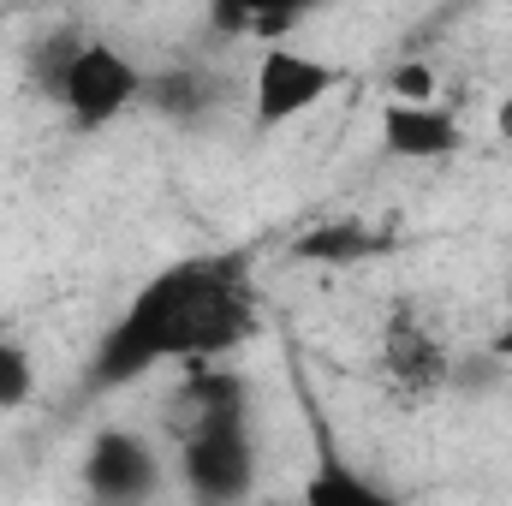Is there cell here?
<instances>
[{
  "instance_id": "6da1fadb",
  "label": "cell",
  "mask_w": 512,
  "mask_h": 506,
  "mask_svg": "<svg viewBox=\"0 0 512 506\" xmlns=\"http://www.w3.org/2000/svg\"><path fill=\"white\" fill-rule=\"evenodd\" d=\"M256 334V292L239 256H185L149 274L84 364V393H120L161 364H221Z\"/></svg>"
},
{
  "instance_id": "7a4b0ae2",
  "label": "cell",
  "mask_w": 512,
  "mask_h": 506,
  "mask_svg": "<svg viewBox=\"0 0 512 506\" xmlns=\"http://www.w3.org/2000/svg\"><path fill=\"white\" fill-rule=\"evenodd\" d=\"M179 411V477L185 495L233 506L256 489V429L251 387L221 364H191V381L173 399Z\"/></svg>"
},
{
  "instance_id": "3957f363",
  "label": "cell",
  "mask_w": 512,
  "mask_h": 506,
  "mask_svg": "<svg viewBox=\"0 0 512 506\" xmlns=\"http://www.w3.org/2000/svg\"><path fill=\"white\" fill-rule=\"evenodd\" d=\"M143 78H149V72L131 60L126 48L84 36V42L72 48L66 72L54 78L48 102H54L78 131H102V126H114L120 114H131V108L143 102Z\"/></svg>"
},
{
  "instance_id": "277c9868",
  "label": "cell",
  "mask_w": 512,
  "mask_h": 506,
  "mask_svg": "<svg viewBox=\"0 0 512 506\" xmlns=\"http://www.w3.org/2000/svg\"><path fill=\"white\" fill-rule=\"evenodd\" d=\"M334 90H340V72H334L322 54L268 42V48L256 54V66H251V126L256 131H280L286 120L322 108Z\"/></svg>"
},
{
  "instance_id": "5b68a950",
  "label": "cell",
  "mask_w": 512,
  "mask_h": 506,
  "mask_svg": "<svg viewBox=\"0 0 512 506\" xmlns=\"http://www.w3.org/2000/svg\"><path fill=\"white\" fill-rule=\"evenodd\" d=\"M84 489L96 501L137 506L161 495V453L149 435L137 429H96L90 453H84Z\"/></svg>"
},
{
  "instance_id": "8992f818",
  "label": "cell",
  "mask_w": 512,
  "mask_h": 506,
  "mask_svg": "<svg viewBox=\"0 0 512 506\" xmlns=\"http://www.w3.org/2000/svg\"><path fill=\"white\" fill-rule=\"evenodd\" d=\"M382 370L405 393H435L441 381H453V352L417 310H393L382 334Z\"/></svg>"
},
{
  "instance_id": "52a82bcc",
  "label": "cell",
  "mask_w": 512,
  "mask_h": 506,
  "mask_svg": "<svg viewBox=\"0 0 512 506\" xmlns=\"http://www.w3.org/2000/svg\"><path fill=\"white\" fill-rule=\"evenodd\" d=\"M382 143L399 161H453L465 149V126L441 102H387Z\"/></svg>"
},
{
  "instance_id": "ba28073f",
  "label": "cell",
  "mask_w": 512,
  "mask_h": 506,
  "mask_svg": "<svg viewBox=\"0 0 512 506\" xmlns=\"http://www.w3.org/2000/svg\"><path fill=\"white\" fill-rule=\"evenodd\" d=\"M393 239L376 233L370 221H358V215H340V221H316L310 233H298V245L292 256H304V262H322V268H352V262H370V256H382Z\"/></svg>"
},
{
  "instance_id": "9c48e42d",
  "label": "cell",
  "mask_w": 512,
  "mask_h": 506,
  "mask_svg": "<svg viewBox=\"0 0 512 506\" xmlns=\"http://www.w3.org/2000/svg\"><path fill=\"white\" fill-rule=\"evenodd\" d=\"M322 0H209V24L221 36H262L280 42L298 18H310Z\"/></svg>"
},
{
  "instance_id": "30bf717a",
  "label": "cell",
  "mask_w": 512,
  "mask_h": 506,
  "mask_svg": "<svg viewBox=\"0 0 512 506\" xmlns=\"http://www.w3.org/2000/svg\"><path fill=\"white\" fill-rule=\"evenodd\" d=\"M143 102L173 120V126H197L209 108H215V84L209 72H191V66H173V72H149L143 78Z\"/></svg>"
},
{
  "instance_id": "8fae6325",
  "label": "cell",
  "mask_w": 512,
  "mask_h": 506,
  "mask_svg": "<svg viewBox=\"0 0 512 506\" xmlns=\"http://www.w3.org/2000/svg\"><path fill=\"white\" fill-rule=\"evenodd\" d=\"M304 501L310 506H387L382 483H370L364 471H352V465H340V459H316V471L304 477Z\"/></svg>"
},
{
  "instance_id": "7c38bea8",
  "label": "cell",
  "mask_w": 512,
  "mask_h": 506,
  "mask_svg": "<svg viewBox=\"0 0 512 506\" xmlns=\"http://www.w3.org/2000/svg\"><path fill=\"white\" fill-rule=\"evenodd\" d=\"M30 393H36V364H30V352L12 346V340H0V411L30 405Z\"/></svg>"
},
{
  "instance_id": "4fadbf2b",
  "label": "cell",
  "mask_w": 512,
  "mask_h": 506,
  "mask_svg": "<svg viewBox=\"0 0 512 506\" xmlns=\"http://www.w3.org/2000/svg\"><path fill=\"white\" fill-rule=\"evenodd\" d=\"M387 102H435V72L423 60H399L387 72Z\"/></svg>"
},
{
  "instance_id": "5bb4252c",
  "label": "cell",
  "mask_w": 512,
  "mask_h": 506,
  "mask_svg": "<svg viewBox=\"0 0 512 506\" xmlns=\"http://www.w3.org/2000/svg\"><path fill=\"white\" fill-rule=\"evenodd\" d=\"M495 358H512V316H507V328H501V340H495Z\"/></svg>"
},
{
  "instance_id": "9a60e30c",
  "label": "cell",
  "mask_w": 512,
  "mask_h": 506,
  "mask_svg": "<svg viewBox=\"0 0 512 506\" xmlns=\"http://www.w3.org/2000/svg\"><path fill=\"white\" fill-rule=\"evenodd\" d=\"M501 126H507V137H512V102H507V108H501Z\"/></svg>"
},
{
  "instance_id": "2e32d148",
  "label": "cell",
  "mask_w": 512,
  "mask_h": 506,
  "mask_svg": "<svg viewBox=\"0 0 512 506\" xmlns=\"http://www.w3.org/2000/svg\"><path fill=\"white\" fill-rule=\"evenodd\" d=\"M0 340H6V328H0Z\"/></svg>"
}]
</instances>
